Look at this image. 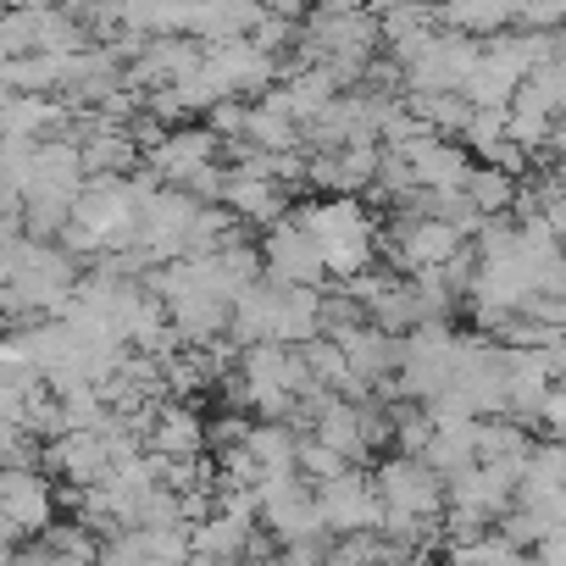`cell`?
Instances as JSON below:
<instances>
[{
  "mask_svg": "<svg viewBox=\"0 0 566 566\" xmlns=\"http://www.w3.org/2000/svg\"><path fill=\"white\" fill-rule=\"evenodd\" d=\"M290 211L317 239L323 266H328L334 283H345V277H356L378 261V222L361 206V195H317V200H301Z\"/></svg>",
  "mask_w": 566,
  "mask_h": 566,
  "instance_id": "cell-1",
  "label": "cell"
},
{
  "mask_svg": "<svg viewBox=\"0 0 566 566\" xmlns=\"http://www.w3.org/2000/svg\"><path fill=\"white\" fill-rule=\"evenodd\" d=\"M200 78L211 84L217 101H222V95L255 101V95H266V90L277 84V56H266L250 34H244V40H217V45H206V56H200Z\"/></svg>",
  "mask_w": 566,
  "mask_h": 566,
  "instance_id": "cell-2",
  "label": "cell"
},
{
  "mask_svg": "<svg viewBox=\"0 0 566 566\" xmlns=\"http://www.w3.org/2000/svg\"><path fill=\"white\" fill-rule=\"evenodd\" d=\"M312 489H317V505H323V522H328L334 538L339 533H361V527H384V494H378L373 472L345 467V472H334V478H323Z\"/></svg>",
  "mask_w": 566,
  "mask_h": 566,
  "instance_id": "cell-3",
  "label": "cell"
},
{
  "mask_svg": "<svg viewBox=\"0 0 566 566\" xmlns=\"http://www.w3.org/2000/svg\"><path fill=\"white\" fill-rule=\"evenodd\" d=\"M255 250H261V272L277 277V283H312V290H323V283H328L323 250H317V239H312L295 217L266 222V233H261Z\"/></svg>",
  "mask_w": 566,
  "mask_h": 566,
  "instance_id": "cell-4",
  "label": "cell"
},
{
  "mask_svg": "<svg viewBox=\"0 0 566 566\" xmlns=\"http://www.w3.org/2000/svg\"><path fill=\"white\" fill-rule=\"evenodd\" d=\"M478 62V40L472 34H455V29H439L406 67V95H433V90H461L467 73Z\"/></svg>",
  "mask_w": 566,
  "mask_h": 566,
  "instance_id": "cell-5",
  "label": "cell"
},
{
  "mask_svg": "<svg viewBox=\"0 0 566 566\" xmlns=\"http://www.w3.org/2000/svg\"><path fill=\"white\" fill-rule=\"evenodd\" d=\"M373 483H378L384 505H395V511L444 516V472H433L422 455H406V450L384 455L378 472H373Z\"/></svg>",
  "mask_w": 566,
  "mask_h": 566,
  "instance_id": "cell-6",
  "label": "cell"
},
{
  "mask_svg": "<svg viewBox=\"0 0 566 566\" xmlns=\"http://www.w3.org/2000/svg\"><path fill=\"white\" fill-rule=\"evenodd\" d=\"M384 145L378 139H356V145H334V150H312V172L306 184L323 195H367L378 178Z\"/></svg>",
  "mask_w": 566,
  "mask_h": 566,
  "instance_id": "cell-7",
  "label": "cell"
},
{
  "mask_svg": "<svg viewBox=\"0 0 566 566\" xmlns=\"http://www.w3.org/2000/svg\"><path fill=\"white\" fill-rule=\"evenodd\" d=\"M328 334L339 339V350H345L350 373H356L367 389H378V384H389V378H395V367H400V334L378 328L373 317L339 323V328H328Z\"/></svg>",
  "mask_w": 566,
  "mask_h": 566,
  "instance_id": "cell-8",
  "label": "cell"
},
{
  "mask_svg": "<svg viewBox=\"0 0 566 566\" xmlns=\"http://www.w3.org/2000/svg\"><path fill=\"white\" fill-rule=\"evenodd\" d=\"M222 206L250 228H266V222H277V217H290V189H283L277 178H266V172H250V167H228V178H222Z\"/></svg>",
  "mask_w": 566,
  "mask_h": 566,
  "instance_id": "cell-9",
  "label": "cell"
},
{
  "mask_svg": "<svg viewBox=\"0 0 566 566\" xmlns=\"http://www.w3.org/2000/svg\"><path fill=\"white\" fill-rule=\"evenodd\" d=\"M406 161H411V172H417V184L422 189H433V195H444V189H461L467 184V172H472V150L461 145V139H450V134H428V139H417L411 150H400Z\"/></svg>",
  "mask_w": 566,
  "mask_h": 566,
  "instance_id": "cell-10",
  "label": "cell"
},
{
  "mask_svg": "<svg viewBox=\"0 0 566 566\" xmlns=\"http://www.w3.org/2000/svg\"><path fill=\"white\" fill-rule=\"evenodd\" d=\"M150 450L167 455V461H184V455H200L206 450V417L184 400H167V406H150Z\"/></svg>",
  "mask_w": 566,
  "mask_h": 566,
  "instance_id": "cell-11",
  "label": "cell"
},
{
  "mask_svg": "<svg viewBox=\"0 0 566 566\" xmlns=\"http://www.w3.org/2000/svg\"><path fill=\"white\" fill-rule=\"evenodd\" d=\"M239 139L255 145V150H295V145H306L301 117L283 106L277 90H266V95H255V101L244 106V134H239Z\"/></svg>",
  "mask_w": 566,
  "mask_h": 566,
  "instance_id": "cell-12",
  "label": "cell"
},
{
  "mask_svg": "<svg viewBox=\"0 0 566 566\" xmlns=\"http://www.w3.org/2000/svg\"><path fill=\"white\" fill-rule=\"evenodd\" d=\"M244 450H250L261 478L266 472H301V433H295V422H283V417H250Z\"/></svg>",
  "mask_w": 566,
  "mask_h": 566,
  "instance_id": "cell-13",
  "label": "cell"
},
{
  "mask_svg": "<svg viewBox=\"0 0 566 566\" xmlns=\"http://www.w3.org/2000/svg\"><path fill=\"white\" fill-rule=\"evenodd\" d=\"M527 0H439V23L472 40H489L500 29H516Z\"/></svg>",
  "mask_w": 566,
  "mask_h": 566,
  "instance_id": "cell-14",
  "label": "cell"
},
{
  "mask_svg": "<svg viewBox=\"0 0 566 566\" xmlns=\"http://www.w3.org/2000/svg\"><path fill=\"white\" fill-rule=\"evenodd\" d=\"M422 461L433 472H461L478 461V417H450V422H433V439L422 444Z\"/></svg>",
  "mask_w": 566,
  "mask_h": 566,
  "instance_id": "cell-15",
  "label": "cell"
},
{
  "mask_svg": "<svg viewBox=\"0 0 566 566\" xmlns=\"http://www.w3.org/2000/svg\"><path fill=\"white\" fill-rule=\"evenodd\" d=\"M461 195H467L483 217H511V206H516V178H511L505 167H494V161H472Z\"/></svg>",
  "mask_w": 566,
  "mask_h": 566,
  "instance_id": "cell-16",
  "label": "cell"
},
{
  "mask_svg": "<svg viewBox=\"0 0 566 566\" xmlns=\"http://www.w3.org/2000/svg\"><path fill=\"white\" fill-rule=\"evenodd\" d=\"M522 90H533V95L560 117V112H566V51H549L544 62H533L527 78H522Z\"/></svg>",
  "mask_w": 566,
  "mask_h": 566,
  "instance_id": "cell-17",
  "label": "cell"
},
{
  "mask_svg": "<svg viewBox=\"0 0 566 566\" xmlns=\"http://www.w3.org/2000/svg\"><path fill=\"white\" fill-rule=\"evenodd\" d=\"M345 467H356V461H345L328 439H317V433H301V478H312V483H323V478H334V472H345Z\"/></svg>",
  "mask_w": 566,
  "mask_h": 566,
  "instance_id": "cell-18",
  "label": "cell"
},
{
  "mask_svg": "<svg viewBox=\"0 0 566 566\" xmlns=\"http://www.w3.org/2000/svg\"><path fill=\"white\" fill-rule=\"evenodd\" d=\"M244 433H250V411H222V417L206 422V444H211L217 455H222V450H239Z\"/></svg>",
  "mask_w": 566,
  "mask_h": 566,
  "instance_id": "cell-19",
  "label": "cell"
},
{
  "mask_svg": "<svg viewBox=\"0 0 566 566\" xmlns=\"http://www.w3.org/2000/svg\"><path fill=\"white\" fill-rule=\"evenodd\" d=\"M533 560H544V566H566V527H549L544 538H533V549H527Z\"/></svg>",
  "mask_w": 566,
  "mask_h": 566,
  "instance_id": "cell-20",
  "label": "cell"
},
{
  "mask_svg": "<svg viewBox=\"0 0 566 566\" xmlns=\"http://www.w3.org/2000/svg\"><path fill=\"white\" fill-rule=\"evenodd\" d=\"M544 217H549V228H555V239H560V250H566V184H560V189L549 195Z\"/></svg>",
  "mask_w": 566,
  "mask_h": 566,
  "instance_id": "cell-21",
  "label": "cell"
},
{
  "mask_svg": "<svg viewBox=\"0 0 566 566\" xmlns=\"http://www.w3.org/2000/svg\"><path fill=\"white\" fill-rule=\"evenodd\" d=\"M555 51H566V23H560V29H555Z\"/></svg>",
  "mask_w": 566,
  "mask_h": 566,
  "instance_id": "cell-22",
  "label": "cell"
}]
</instances>
